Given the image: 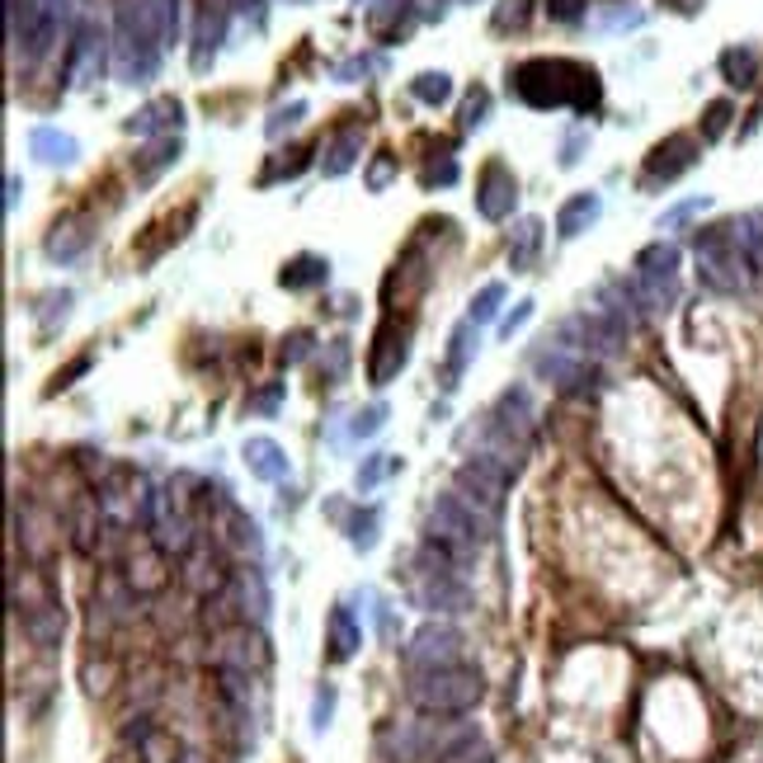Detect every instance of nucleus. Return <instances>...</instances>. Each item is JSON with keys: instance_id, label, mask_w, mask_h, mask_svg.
I'll return each mask as SVG.
<instances>
[{"instance_id": "1", "label": "nucleus", "mask_w": 763, "mask_h": 763, "mask_svg": "<svg viewBox=\"0 0 763 763\" xmlns=\"http://www.w3.org/2000/svg\"><path fill=\"white\" fill-rule=\"evenodd\" d=\"M179 28V0H123L118 28H113V71L118 80L137 85L155 76L161 48L175 42Z\"/></svg>"}, {"instance_id": "2", "label": "nucleus", "mask_w": 763, "mask_h": 763, "mask_svg": "<svg viewBox=\"0 0 763 763\" xmlns=\"http://www.w3.org/2000/svg\"><path fill=\"white\" fill-rule=\"evenodd\" d=\"M509 85L533 109H593L599 104V71L571 57H533L509 71Z\"/></svg>"}, {"instance_id": "3", "label": "nucleus", "mask_w": 763, "mask_h": 763, "mask_svg": "<svg viewBox=\"0 0 763 763\" xmlns=\"http://www.w3.org/2000/svg\"><path fill=\"white\" fill-rule=\"evenodd\" d=\"M405 698L424 716H462L486 698V678L466 664H443V670H415L405 684Z\"/></svg>"}, {"instance_id": "4", "label": "nucleus", "mask_w": 763, "mask_h": 763, "mask_svg": "<svg viewBox=\"0 0 763 763\" xmlns=\"http://www.w3.org/2000/svg\"><path fill=\"white\" fill-rule=\"evenodd\" d=\"M486 533H490V523L476 514V504L466 500L462 490L434 495V504H429V547H438L452 561H466V556H476V551H480Z\"/></svg>"}, {"instance_id": "5", "label": "nucleus", "mask_w": 763, "mask_h": 763, "mask_svg": "<svg viewBox=\"0 0 763 763\" xmlns=\"http://www.w3.org/2000/svg\"><path fill=\"white\" fill-rule=\"evenodd\" d=\"M410 599H415L420 608H429V613H462V608L472 603V593H466L458 571H452V556H443V551L434 556V547H429V551H420V556H415Z\"/></svg>"}, {"instance_id": "6", "label": "nucleus", "mask_w": 763, "mask_h": 763, "mask_svg": "<svg viewBox=\"0 0 763 763\" xmlns=\"http://www.w3.org/2000/svg\"><path fill=\"white\" fill-rule=\"evenodd\" d=\"M745 268H749V264H745V250H740V240H735L730 226L698 236V274H702L706 288H716V292H740Z\"/></svg>"}, {"instance_id": "7", "label": "nucleus", "mask_w": 763, "mask_h": 763, "mask_svg": "<svg viewBox=\"0 0 763 763\" xmlns=\"http://www.w3.org/2000/svg\"><path fill=\"white\" fill-rule=\"evenodd\" d=\"M509 476H514V466L500 462V458H490L486 448H476L472 458H466V462L458 466V490H462L472 504L486 509V514H495V509L504 504Z\"/></svg>"}, {"instance_id": "8", "label": "nucleus", "mask_w": 763, "mask_h": 763, "mask_svg": "<svg viewBox=\"0 0 763 763\" xmlns=\"http://www.w3.org/2000/svg\"><path fill=\"white\" fill-rule=\"evenodd\" d=\"M141 528L155 537V547H161L165 556H179V561L193 556V523L184 514V495H175V486H170V495H155L151 500V514Z\"/></svg>"}, {"instance_id": "9", "label": "nucleus", "mask_w": 763, "mask_h": 763, "mask_svg": "<svg viewBox=\"0 0 763 763\" xmlns=\"http://www.w3.org/2000/svg\"><path fill=\"white\" fill-rule=\"evenodd\" d=\"M123 579L133 593H161L170 585V556L155 547V537L141 528V533H127L123 542Z\"/></svg>"}, {"instance_id": "10", "label": "nucleus", "mask_w": 763, "mask_h": 763, "mask_svg": "<svg viewBox=\"0 0 763 763\" xmlns=\"http://www.w3.org/2000/svg\"><path fill=\"white\" fill-rule=\"evenodd\" d=\"M405 670H443V664H462V631L448 622H424L405 646Z\"/></svg>"}, {"instance_id": "11", "label": "nucleus", "mask_w": 763, "mask_h": 763, "mask_svg": "<svg viewBox=\"0 0 763 763\" xmlns=\"http://www.w3.org/2000/svg\"><path fill=\"white\" fill-rule=\"evenodd\" d=\"M217 664L222 670H240V674H260L264 664H268V646H264V636L250 627V622H236V627H226L217 636Z\"/></svg>"}, {"instance_id": "12", "label": "nucleus", "mask_w": 763, "mask_h": 763, "mask_svg": "<svg viewBox=\"0 0 763 763\" xmlns=\"http://www.w3.org/2000/svg\"><path fill=\"white\" fill-rule=\"evenodd\" d=\"M514 203H518L514 170H509L504 161H490L486 170H480V179H476V212H480V217H490V222H504L509 212H514Z\"/></svg>"}, {"instance_id": "13", "label": "nucleus", "mask_w": 763, "mask_h": 763, "mask_svg": "<svg viewBox=\"0 0 763 763\" xmlns=\"http://www.w3.org/2000/svg\"><path fill=\"white\" fill-rule=\"evenodd\" d=\"M405 339H410V330H401V325H396V316H387V321L377 325L373 353H367V377H373V387H387V382L405 367V359H410Z\"/></svg>"}, {"instance_id": "14", "label": "nucleus", "mask_w": 763, "mask_h": 763, "mask_svg": "<svg viewBox=\"0 0 763 763\" xmlns=\"http://www.w3.org/2000/svg\"><path fill=\"white\" fill-rule=\"evenodd\" d=\"M226 490H217V518H212V533H217L222 551H236V556H260V528L254 518H246L232 500H222Z\"/></svg>"}, {"instance_id": "15", "label": "nucleus", "mask_w": 763, "mask_h": 763, "mask_svg": "<svg viewBox=\"0 0 763 763\" xmlns=\"http://www.w3.org/2000/svg\"><path fill=\"white\" fill-rule=\"evenodd\" d=\"M692 161H698V141L684 137V133L664 137L660 147L646 155V184H670V179L684 175V170H692Z\"/></svg>"}, {"instance_id": "16", "label": "nucleus", "mask_w": 763, "mask_h": 763, "mask_svg": "<svg viewBox=\"0 0 763 763\" xmlns=\"http://www.w3.org/2000/svg\"><path fill=\"white\" fill-rule=\"evenodd\" d=\"M14 528H20V542H24V551L34 556L38 565L42 561H52V551H57V542H62V523H57L48 509H38V504H24V523L14 518Z\"/></svg>"}, {"instance_id": "17", "label": "nucleus", "mask_w": 763, "mask_h": 763, "mask_svg": "<svg viewBox=\"0 0 763 763\" xmlns=\"http://www.w3.org/2000/svg\"><path fill=\"white\" fill-rule=\"evenodd\" d=\"M533 367H537V377L556 382V387H565V391H571V387H579V382L589 377V363L579 359L575 349H565V345H551V339H547V349H542V353H537V359H533Z\"/></svg>"}, {"instance_id": "18", "label": "nucleus", "mask_w": 763, "mask_h": 763, "mask_svg": "<svg viewBox=\"0 0 763 763\" xmlns=\"http://www.w3.org/2000/svg\"><path fill=\"white\" fill-rule=\"evenodd\" d=\"M222 38H226V0H203V10H198V28H193V66L198 71L212 66Z\"/></svg>"}, {"instance_id": "19", "label": "nucleus", "mask_w": 763, "mask_h": 763, "mask_svg": "<svg viewBox=\"0 0 763 763\" xmlns=\"http://www.w3.org/2000/svg\"><path fill=\"white\" fill-rule=\"evenodd\" d=\"M179 123H184L179 99L165 95V99H151L147 109H137L133 118H127V133H137V137H175Z\"/></svg>"}, {"instance_id": "20", "label": "nucleus", "mask_w": 763, "mask_h": 763, "mask_svg": "<svg viewBox=\"0 0 763 763\" xmlns=\"http://www.w3.org/2000/svg\"><path fill=\"white\" fill-rule=\"evenodd\" d=\"M240 458H246V472L254 476V480H283L288 476V452H283L274 438H264V434H254V438H246V448H240Z\"/></svg>"}, {"instance_id": "21", "label": "nucleus", "mask_w": 763, "mask_h": 763, "mask_svg": "<svg viewBox=\"0 0 763 763\" xmlns=\"http://www.w3.org/2000/svg\"><path fill=\"white\" fill-rule=\"evenodd\" d=\"M359 646H363L359 622H353V613L345 603H335L330 617H325V655H330L335 664H345V660H353V650H359Z\"/></svg>"}, {"instance_id": "22", "label": "nucleus", "mask_w": 763, "mask_h": 763, "mask_svg": "<svg viewBox=\"0 0 763 763\" xmlns=\"http://www.w3.org/2000/svg\"><path fill=\"white\" fill-rule=\"evenodd\" d=\"M24 617V636L34 641L38 650H57L62 646V636H66V613H62V599L57 603H42V608H28Z\"/></svg>"}, {"instance_id": "23", "label": "nucleus", "mask_w": 763, "mask_h": 763, "mask_svg": "<svg viewBox=\"0 0 763 763\" xmlns=\"http://www.w3.org/2000/svg\"><path fill=\"white\" fill-rule=\"evenodd\" d=\"M28 151L48 165H76V155H80L76 137H66L62 127H34V133H28Z\"/></svg>"}, {"instance_id": "24", "label": "nucleus", "mask_w": 763, "mask_h": 763, "mask_svg": "<svg viewBox=\"0 0 763 763\" xmlns=\"http://www.w3.org/2000/svg\"><path fill=\"white\" fill-rule=\"evenodd\" d=\"M359 151H363V127H345V133H335L330 141H325L321 170H325V175H330V179L349 175L353 161H359Z\"/></svg>"}, {"instance_id": "25", "label": "nucleus", "mask_w": 763, "mask_h": 763, "mask_svg": "<svg viewBox=\"0 0 763 763\" xmlns=\"http://www.w3.org/2000/svg\"><path fill=\"white\" fill-rule=\"evenodd\" d=\"M599 212H603V198H599V193H575L571 203L556 212V236L575 240L579 232H589V226L599 222Z\"/></svg>"}, {"instance_id": "26", "label": "nucleus", "mask_w": 763, "mask_h": 763, "mask_svg": "<svg viewBox=\"0 0 763 763\" xmlns=\"http://www.w3.org/2000/svg\"><path fill=\"white\" fill-rule=\"evenodd\" d=\"M99 66H104V34L80 28L76 48H71V85H85L90 76H99Z\"/></svg>"}, {"instance_id": "27", "label": "nucleus", "mask_w": 763, "mask_h": 763, "mask_svg": "<svg viewBox=\"0 0 763 763\" xmlns=\"http://www.w3.org/2000/svg\"><path fill=\"white\" fill-rule=\"evenodd\" d=\"M674 274H678V250L670 246V240H655V246H646L641 254H636V278L670 283L674 288Z\"/></svg>"}, {"instance_id": "28", "label": "nucleus", "mask_w": 763, "mask_h": 763, "mask_svg": "<svg viewBox=\"0 0 763 763\" xmlns=\"http://www.w3.org/2000/svg\"><path fill=\"white\" fill-rule=\"evenodd\" d=\"M330 278V260H321V254H297V260L283 264L278 283L288 292H307V288H321V283Z\"/></svg>"}, {"instance_id": "29", "label": "nucleus", "mask_w": 763, "mask_h": 763, "mask_svg": "<svg viewBox=\"0 0 763 763\" xmlns=\"http://www.w3.org/2000/svg\"><path fill=\"white\" fill-rule=\"evenodd\" d=\"M472 353H476V321H462L458 330H452V339H448V367H443V387L448 391L458 387V377L466 373Z\"/></svg>"}, {"instance_id": "30", "label": "nucleus", "mask_w": 763, "mask_h": 763, "mask_svg": "<svg viewBox=\"0 0 763 763\" xmlns=\"http://www.w3.org/2000/svg\"><path fill=\"white\" fill-rule=\"evenodd\" d=\"M137 763H179V740L147 721V726L137 730Z\"/></svg>"}, {"instance_id": "31", "label": "nucleus", "mask_w": 763, "mask_h": 763, "mask_svg": "<svg viewBox=\"0 0 763 763\" xmlns=\"http://www.w3.org/2000/svg\"><path fill=\"white\" fill-rule=\"evenodd\" d=\"M434 763H495V749H490L486 735L466 730V735H458V740H452V745L438 749Z\"/></svg>"}, {"instance_id": "32", "label": "nucleus", "mask_w": 763, "mask_h": 763, "mask_svg": "<svg viewBox=\"0 0 763 763\" xmlns=\"http://www.w3.org/2000/svg\"><path fill=\"white\" fill-rule=\"evenodd\" d=\"M721 76H726L735 90H749L759 80V52L754 48H726L721 52Z\"/></svg>"}, {"instance_id": "33", "label": "nucleus", "mask_w": 763, "mask_h": 763, "mask_svg": "<svg viewBox=\"0 0 763 763\" xmlns=\"http://www.w3.org/2000/svg\"><path fill=\"white\" fill-rule=\"evenodd\" d=\"M85 246H90V232H85L80 222H57L52 236H48V254H52V260H62V264L76 260Z\"/></svg>"}, {"instance_id": "34", "label": "nucleus", "mask_w": 763, "mask_h": 763, "mask_svg": "<svg viewBox=\"0 0 763 763\" xmlns=\"http://www.w3.org/2000/svg\"><path fill=\"white\" fill-rule=\"evenodd\" d=\"M537 246H542V222H537V217H523L518 232H514V240H509V264H514V274H523V268L533 264Z\"/></svg>"}, {"instance_id": "35", "label": "nucleus", "mask_w": 763, "mask_h": 763, "mask_svg": "<svg viewBox=\"0 0 763 763\" xmlns=\"http://www.w3.org/2000/svg\"><path fill=\"white\" fill-rule=\"evenodd\" d=\"M175 161H179V137H161L151 151H141V155H137L133 170H137V179H141V184H151L165 165H175Z\"/></svg>"}, {"instance_id": "36", "label": "nucleus", "mask_w": 763, "mask_h": 763, "mask_svg": "<svg viewBox=\"0 0 763 763\" xmlns=\"http://www.w3.org/2000/svg\"><path fill=\"white\" fill-rule=\"evenodd\" d=\"M730 232H735V240H740V250H745V264L754 268V274H763V226H759V217H740Z\"/></svg>"}, {"instance_id": "37", "label": "nucleus", "mask_w": 763, "mask_h": 763, "mask_svg": "<svg viewBox=\"0 0 763 763\" xmlns=\"http://www.w3.org/2000/svg\"><path fill=\"white\" fill-rule=\"evenodd\" d=\"M410 95H415L420 104H443L452 95V76L448 71H420V76L410 80Z\"/></svg>"}, {"instance_id": "38", "label": "nucleus", "mask_w": 763, "mask_h": 763, "mask_svg": "<svg viewBox=\"0 0 763 763\" xmlns=\"http://www.w3.org/2000/svg\"><path fill=\"white\" fill-rule=\"evenodd\" d=\"M528 20H533V0H500L490 28L495 34H518V28H528Z\"/></svg>"}, {"instance_id": "39", "label": "nucleus", "mask_w": 763, "mask_h": 763, "mask_svg": "<svg viewBox=\"0 0 763 763\" xmlns=\"http://www.w3.org/2000/svg\"><path fill=\"white\" fill-rule=\"evenodd\" d=\"M396 466H401V462H396L391 452H373V458H367V462L359 466V476H353V486H359V490H373V486H382V480H387V476L396 472Z\"/></svg>"}, {"instance_id": "40", "label": "nucleus", "mask_w": 763, "mask_h": 763, "mask_svg": "<svg viewBox=\"0 0 763 763\" xmlns=\"http://www.w3.org/2000/svg\"><path fill=\"white\" fill-rule=\"evenodd\" d=\"M189 585H193L198 593H217V589H222V571H217V561L193 556V561H189Z\"/></svg>"}, {"instance_id": "41", "label": "nucleus", "mask_w": 763, "mask_h": 763, "mask_svg": "<svg viewBox=\"0 0 763 763\" xmlns=\"http://www.w3.org/2000/svg\"><path fill=\"white\" fill-rule=\"evenodd\" d=\"M706 208H712V198H706V193L702 198H688V203H674L670 212H660L655 226H660V232H674V226H684L688 217H698V212H706Z\"/></svg>"}, {"instance_id": "42", "label": "nucleus", "mask_w": 763, "mask_h": 763, "mask_svg": "<svg viewBox=\"0 0 763 763\" xmlns=\"http://www.w3.org/2000/svg\"><path fill=\"white\" fill-rule=\"evenodd\" d=\"M349 542L359 551H373V542H377V509H363V514L349 518Z\"/></svg>"}, {"instance_id": "43", "label": "nucleus", "mask_w": 763, "mask_h": 763, "mask_svg": "<svg viewBox=\"0 0 763 763\" xmlns=\"http://www.w3.org/2000/svg\"><path fill=\"white\" fill-rule=\"evenodd\" d=\"M382 424H387V405H382V401H373L367 410H359V415H353L349 434H353V438H373V434L382 429Z\"/></svg>"}, {"instance_id": "44", "label": "nucleus", "mask_w": 763, "mask_h": 763, "mask_svg": "<svg viewBox=\"0 0 763 763\" xmlns=\"http://www.w3.org/2000/svg\"><path fill=\"white\" fill-rule=\"evenodd\" d=\"M500 302H504V288H500V283H486V288L476 292V302H472V321L486 325L495 311H500Z\"/></svg>"}, {"instance_id": "45", "label": "nucleus", "mask_w": 763, "mask_h": 763, "mask_svg": "<svg viewBox=\"0 0 763 763\" xmlns=\"http://www.w3.org/2000/svg\"><path fill=\"white\" fill-rule=\"evenodd\" d=\"M730 104H726V99H716V104H706V113H702V137L706 141H716L721 133H726V127H730Z\"/></svg>"}, {"instance_id": "46", "label": "nucleus", "mask_w": 763, "mask_h": 763, "mask_svg": "<svg viewBox=\"0 0 763 763\" xmlns=\"http://www.w3.org/2000/svg\"><path fill=\"white\" fill-rule=\"evenodd\" d=\"M486 113H490V95L476 85V90L462 99V127H480V123H486Z\"/></svg>"}, {"instance_id": "47", "label": "nucleus", "mask_w": 763, "mask_h": 763, "mask_svg": "<svg viewBox=\"0 0 763 763\" xmlns=\"http://www.w3.org/2000/svg\"><path fill=\"white\" fill-rule=\"evenodd\" d=\"M302 118H307V104H302V99H297V104H288V109H274V118H268L264 133H268V137H283V133H288V127H297Z\"/></svg>"}, {"instance_id": "48", "label": "nucleus", "mask_w": 763, "mask_h": 763, "mask_svg": "<svg viewBox=\"0 0 763 763\" xmlns=\"http://www.w3.org/2000/svg\"><path fill=\"white\" fill-rule=\"evenodd\" d=\"M330 712H335V688L321 684V688H316V702H311V730H325V726H330Z\"/></svg>"}, {"instance_id": "49", "label": "nucleus", "mask_w": 763, "mask_h": 763, "mask_svg": "<svg viewBox=\"0 0 763 763\" xmlns=\"http://www.w3.org/2000/svg\"><path fill=\"white\" fill-rule=\"evenodd\" d=\"M391 175H396V155H391V151H382L377 161L367 165V189L382 193V189H387V184H391Z\"/></svg>"}, {"instance_id": "50", "label": "nucleus", "mask_w": 763, "mask_h": 763, "mask_svg": "<svg viewBox=\"0 0 763 763\" xmlns=\"http://www.w3.org/2000/svg\"><path fill=\"white\" fill-rule=\"evenodd\" d=\"M302 165H307V151H302V147L283 151V161H278L274 170H264V184H268V179H283V175H288V179H292V175H302Z\"/></svg>"}, {"instance_id": "51", "label": "nucleus", "mask_w": 763, "mask_h": 763, "mask_svg": "<svg viewBox=\"0 0 763 763\" xmlns=\"http://www.w3.org/2000/svg\"><path fill=\"white\" fill-rule=\"evenodd\" d=\"M377 66H382V57H349L345 66H335V76L353 80V76H367V71H377Z\"/></svg>"}, {"instance_id": "52", "label": "nucleus", "mask_w": 763, "mask_h": 763, "mask_svg": "<svg viewBox=\"0 0 763 763\" xmlns=\"http://www.w3.org/2000/svg\"><path fill=\"white\" fill-rule=\"evenodd\" d=\"M585 141H589V133H585V127H575V133L561 141V165H565V170H571V165H579V151H585Z\"/></svg>"}, {"instance_id": "53", "label": "nucleus", "mask_w": 763, "mask_h": 763, "mask_svg": "<svg viewBox=\"0 0 763 763\" xmlns=\"http://www.w3.org/2000/svg\"><path fill=\"white\" fill-rule=\"evenodd\" d=\"M307 353H311V335H307V330H297L292 339H283V363H288V367L302 363Z\"/></svg>"}, {"instance_id": "54", "label": "nucleus", "mask_w": 763, "mask_h": 763, "mask_svg": "<svg viewBox=\"0 0 763 763\" xmlns=\"http://www.w3.org/2000/svg\"><path fill=\"white\" fill-rule=\"evenodd\" d=\"M528 321H533V302H518V307L500 321V335H504V339H514V330H523Z\"/></svg>"}, {"instance_id": "55", "label": "nucleus", "mask_w": 763, "mask_h": 763, "mask_svg": "<svg viewBox=\"0 0 763 763\" xmlns=\"http://www.w3.org/2000/svg\"><path fill=\"white\" fill-rule=\"evenodd\" d=\"M547 10H551V20H561V24H575L579 14H585V0H547Z\"/></svg>"}, {"instance_id": "56", "label": "nucleus", "mask_w": 763, "mask_h": 763, "mask_svg": "<svg viewBox=\"0 0 763 763\" xmlns=\"http://www.w3.org/2000/svg\"><path fill=\"white\" fill-rule=\"evenodd\" d=\"M452 179H458V161H443V165L424 170V189H434V184H452Z\"/></svg>"}, {"instance_id": "57", "label": "nucleus", "mask_w": 763, "mask_h": 763, "mask_svg": "<svg viewBox=\"0 0 763 763\" xmlns=\"http://www.w3.org/2000/svg\"><path fill=\"white\" fill-rule=\"evenodd\" d=\"M48 307H52V311H42V330H52V321H57V316H62V321H66V307H71V292H52V297H48Z\"/></svg>"}, {"instance_id": "58", "label": "nucleus", "mask_w": 763, "mask_h": 763, "mask_svg": "<svg viewBox=\"0 0 763 763\" xmlns=\"http://www.w3.org/2000/svg\"><path fill=\"white\" fill-rule=\"evenodd\" d=\"M641 20H646L641 10H617L613 20H603V28H636V24H641Z\"/></svg>"}, {"instance_id": "59", "label": "nucleus", "mask_w": 763, "mask_h": 763, "mask_svg": "<svg viewBox=\"0 0 763 763\" xmlns=\"http://www.w3.org/2000/svg\"><path fill=\"white\" fill-rule=\"evenodd\" d=\"M232 10L246 14V20H254V24H264V0H232Z\"/></svg>"}, {"instance_id": "60", "label": "nucleus", "mask_w": 763, "mask_h": 763, "mask_svg": "<svg viewBox=\"0 0 763 763\" xmlns=\"http://www.w3.org/2000/svg\"><path fill=\"white\" fill-rule=\"evenodd\" d=\"M283 401V387H268L264 396H260V401H254V410H274Z\"/></svg>"}, {"instance_id": "61", "label": "nucleus", "mask_w": 763, "mask_h": 763, "mask_svg": "<svg viewBox=\"0 0 763 763\" xmlns=\"http://www.w3.org/2000/svg\"><path fill=\"white\" fill-rule=\"evenodd\" d=\"M5 189H10V193H5V208H14V203H20V179L10 175V184H5Z\"/></svg>"}, {"instance_id": "62", "label": "nucleus", "mask_w": 763, "mask_h": 763, "mask_svg": "<svg viewBox=\"0 0 763 763\" xmlns=\"http://www.w3.org/2000/svg\"><path fill=\"white\" fill-rule=\"evenodd\" d=\"M466 5H472V0H466Z\"/></svg>"}]
</instances>
